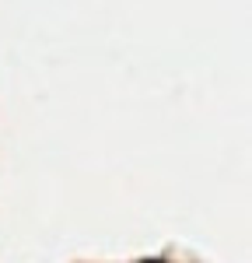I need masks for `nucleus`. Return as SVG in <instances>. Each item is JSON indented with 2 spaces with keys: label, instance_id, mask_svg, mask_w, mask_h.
<instances>
[]
</instances>
